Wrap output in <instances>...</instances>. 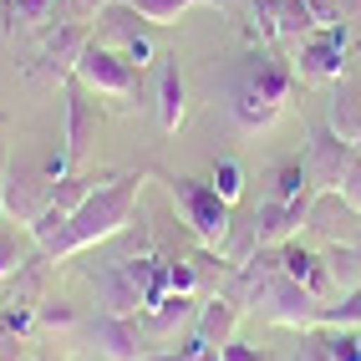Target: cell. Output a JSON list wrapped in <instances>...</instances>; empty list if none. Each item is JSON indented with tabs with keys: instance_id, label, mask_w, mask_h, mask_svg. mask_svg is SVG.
<instances>
[{
	"instance_id": "cell-1",
	"label": "cell",
	"mask_w": 361,
	"mask_h": 361,
	"mask_svg": "<svg viewBox=\"0 0 361 361\" xmlns=\"http://www.w3.org/2000/svg\"><path fill=\"white\" fill-rule=\"evenodd\" d=\"M290 97H295V66L285 56H275L270 46H259V51H250L234 66L224 107H229V123L255 137V133H270L280 123V112L290 107Z\"/></svg>"
},
{
	"instance_id": "cell-2",
	"label": "cell",
	"mask_w": 361,
	"mask_h": 361,
	"mask_svg": "<svg viewBox=\"0 0 361 361\" xmlns=\"http://www.w3.org/2000/svg\"><path fill=\"white\" fill-rule=\"evenodd\" d=\"M142 178H148V173H117V178H107L97 194H92V199L66 219V229L41 250V259H46V264H61V259H71V255L92 250V245H107V239H117V234L133 224V214H137Z\"/></svg>"
},
{
	"instance_id": "cell-3",
	"label": "cell",
	"mask_w": 361,
	"mask_h": 361,
	"mask_svg": "<svg viewBox=\"0 0 361 361\" xmlns=\"http://www.w3.org/2000/svg\"><path fill=\"white\" fill-rule=\"evenodd\" d=\"M168 199H173L178 209V224L199 239L204 250H219L229 229H234V204L219 199V188L214 183H199V178H178V173H168Z\"/></svg>"
},
{
	"instance_id": "cell-4",
	"label": "cell",
	"mask_w": 361,
	"mask_h": 361,
	"mask_svg": "<svg viewBox=\"0 0 361 361\" xmlns=\"http://www.w3.org/2000/svg\"><path fill=\"white\" fill-rule=\"evenodd\" d=\"M92 97H112L117 107H137V92H142V66H133L117 46L107 41H87L82 56H77V71H71Z\"/></svg>"
},
{
	"instance_id": "cell-5",
	"label": "cell",
	"mask_w": 361,
	"mask_h": 361,
	"mask_svg": "<svg viewBox=\"0 0 361 361\" xmlns=\"http://www.w3.org/2000/svg\"><path fill=\"white\" fill-rule=\"evenodd\" d=\"M87 41H92L87 20H56V26L41 36V46H36L31 77H41V82H71V71H77V56H82Z\"/></svg>"
},
{
	"instance_id": "cell-6",
	"label": "cell",
	"mask_w": 361,
	"mask_h": 361,
	"mask_svg": "<svg viewBox=\"0 0 361 361\" xmlns=\"http://www.w3.org/2000/svg\"><path fill=\"white\" fill-rule=\"evenodd\" d=\"M295 71L300 82H336L346 77V26H316L310 36L295 41Z\"/></svg>"
},
{
	"instance_id": "cell-7",
	"label": "cell",
	"mask_w": 361,
	"mask_h": 361,
	"mask_svg": "<svg viewBox=\"0 0 361 361\" xmlns=\"http://www.w3.org/2000/svg\"><path fill=\"white\" fill-rule=\"evenodd\" d=\"M310 209H316V188L300 199H259L255 204V239H259V250H280V245H290V239L310 224Z\"/></svg>"
},
{
	"instance_id": "cell-8",
	"label": "cell",
	"mask_w": 361,
	"mask_h": 361,
	"mask_svg": "<svg viewBox=\"0 0 361 361\" xmlns=\"http://www.w3.org/2000/svg\"><path fill=\"white\" fill-rule=\"evenodd\" d=\"M46 204H51V173H46V168H36L31 158H16V153H11V173H6V219L31 224Z\"/></svg>"
},
{
	"instance_id": "cell-9",
	"label": "cell",
	"mask_w": 361,
	"mask_h": 361,
	"mask_svg": "<svg viewBox=\"0 0 361 361\" xmlns=\"http://www.w3.org/2000/svg\"><path fill=\"white\" fill-rule=\"evenodd\" d=\"M194 321H199V300L194 295H173V290H168L158 305L137 310V326H142L148 351H168V341H178L183 331H194Z\"/></svg>"
},
{
	"instance_id": "cell-10",
	"label": "cell",
	"mask_w": 361,
	"mask_h": 361,
	"mask_svg": "<svg viewBox=\"0 0 361 361\" xmlns=\"http://www.w3.org/2000/svg\"><path fill=\"white\" fill-rule=\"evenodd\" d=\"M97 128H102V112L97 102H92V92L71 77L66 82V163H71V173L92 158V142H97Z\"/></svg>"
},
{
	"instance_id": "cell-11",
	"label": "cell",
	"mask_w": 361,
	"mask_h": 361,
	"mask_svg": "<svg viewBox=\"0 0 361 361\" xmlns=\"http://www.w3.org/2000/svg\"><path fill=\"white\" fill-rule=\"evenodd\" d=\"M351 153L356 148L341 142L331 128H316V133H310V148H305V178H310V188H316V194H336L341 178H346Z\"/></svg>"
},
{
	"instance_id": "cell-12",
	"label": "cell",
	"mask_w": 361,
	"mask_h": 361,
	"mask_svg": "<svg viewBox=\"0 0 361 361\" xmlns=\"http://www.w3.org/2000/svg\"><path fill=\"white\" fill-rule=\"evenodd\" d=\"M92 346L102 351V361H142L148 356L137 316H107V310H97V321H92Z\"/></svg>"
},
{
	"instance_id": "cell-13",
	"label": "cell",
	"mask_w": 361,
	"mask_h": 361,
	"mask_svg": "<svg viewBox=\"0 0 361 361\" xmlns=\"http://www.w3.org/2000/svg\"><path fill=\"white\" fill-rule=\"evenodd\" d=\"M280 270L290 275V280H300V285H305V290L316 295L321 305L341 295V290H336V280H331V270H326V255H310V250H300L295 239H290V245H280Z\"/></svg>"
},
{
	"instance_id": "cell-14",
	"label": "cell",
	"mask_w": 361,
	"mask_h": 361,
	"mask_svg": "<svg viewBox=\"0 0 361 361\" xmlns=\"http://www.w3.org/2000/svg\"><path fill=\"white\" fill-rule=\"evenodd\" d=\"M326 128L356 148V137H361V77H351V71L331 82V117H326Z\"/></svg>"
},
{
	"instance_id": "cell-15",
	"label": "cell",
	"mask_w": 361,
	"mask_h": 361,
	"mask_svg": "<svg viewBox=\"0 0 361 361\" xmlns=\"http://www.w3.org/2000/svg\"><path fill=\"white\" fill-rule=\"evenodd\" d=\"M97 16L107 20V31H112V41H117V51H123L133 66H148V61H153V41L142 36V26H133V16H137V11L117 6V0H102V11H97Z\"/></svg>"
},
{
	"instance_id": "cell-16",
	"label": "cell",
	"mask_w": 361,
	"mask_h": 361,
	"mask_svg": "<svg viewBox=\"0 0 361 361\" xmlns=\"http://www.w3.org/2000/svg\"><path fill=\"white\" fill-rule=\"evenodd\" d=\"M97 305L107 310V316H137L142 310V290H137V280L128 270V259L107 264V270L97 275Z\"/></svg>"
},
{
	"instance_id": "cell-17",
	"label": "cell",
	"mask_w": 361,
	"mask_h": 361,
	"mask_svg": "<svg viewBox=\"0 0 361 361\" xmlns=\"http://www.w3.org/2000/svg\"><path fill=\"white\" fill-rule=\"evenodd\" d=\"M183 112H188V92H183L178 56H163V66H158V128L163 133H178L183 128Z\"/></svg>"
},
{
	"instance_id": "cell-18",
	"label": "cell",
	"mask_w": 361,
	"mask_h": 361,
	"mask_svg": "<svg viewBox=\"0 0 361 361\" xmlns=\"http://www.w3.org/2000/svg\"><path fill=\"white\" fill-rule=\"evenodd\" d=\"M234 326H239V300H229V295H219V300H209V305H199V321H194V336L204 346H229L234 341Z\"/></svg>"
},
{
	"instance_id": "cell-19",
	"label": "cell",
	"mask_w": 361,
	"mask_h": 361,
	"mask_svg": "<svg viewBox=\"0 0 361 361\" xmlns=\"http://www.w3.org/2000/svg\"><path fill=\"white\" fill-rule=\"evenodd\" d=\"M0 16H6V31L11 36H26V31H51L56 26V0H0Z\"/></svg>"
},
{
	"instance_id": "cell-20",
	"label": "cell",
	"mask_w": 361,
	"mask_h": 361,
	"mask_svg": "<svg viewBox=\"0 0 361 361\" xmlns=\"http://www.w3.org/2000/svg\"><path fill=\"white\" fill-rule=\"evenodd\" d=\"M117 6L137 11L148 26H178L188 11H199V6H224V0H117Z\"/></svg>"
},
{
	"instance_id": "cell-21",
	"label": "cell",
	"mask_w": 361,
	"mask_h": 361,
	"mask_svg": "<svg viewBox=\"0 0 361 361\" xmlns=\"http://www.w3.org/2000/svg\"><path fill=\"white\" fill-rule=\"evenodd\" d=\"M326 270L336 280V290H361V255H356V239L351 245H331L326 250Z\"/></svg>"
},
{
	"instance_id": "cell-22",
	"label": "cell",
	"mask_w": 361,
	"mask_h": 361,
	"mask_svg": "<svg viewBox=\"0 0 361 361\" xmlns=\"http://www.w3.org/2000/svg\"><path fill=\"white\" fill-rule=\"evenodd\" d=\"M321 331H361V290H341L321 305Z\"/></svg>"
},
{
	"instance_id": "cell-23",
	"label": "cell",
	"mask_w": 361,
	"mask_h": 361,
	"mask_svg": "<svg viewBox=\"0 0 361 361\" xmlns=\"http://www.w3.org/2000/svg\"><path fill=\"white\" fill-rule=\"evenodd\" d=\"M26 245H31V234H16V229L0 224V285L16 280V275L31 264V259H26Z\"/></svg>"
},
{
	"instance_id": "cell-24",
	"label": "cell",
	"mask_w": 361,
	"mask_h": 361,
	"mask_svg": "<svg viewBox=\"0 0 361 361\" xmlns=\"http://www.w3.org/2000/svg\"><path fill=\"white\" fill-rule=\"evenodd\" d=\"M300 194H310L305 163H285V168H275V183H270V194H264V199H300Z\"/></svg>"
},
{
	"instance_id": "cell-25",
	"label": "cell",
	"mask_w": 361,
	"mask_h": 361,
	"mask_svg": "<svg viewBox=\"0 0 361 361\" xmlns=\"http://www.w3.org/2000/svg\"><path fill=\"white\" fill-rule=\"evenodd\" d=\"M209 183L219 188V199H229V204L245 199V168H239L234 158H219V163H214V178H209Z\"/></svg>"
},
{
	"instance_id": "cell-26",
	"label": "cell",
	"mask_w": 361,
	"mask_h": 361,
	"mask_svg": "<svg viewBox=\"0 0 361 361\" xmlns=\"http://www.w3.org/2000/svg\"><path fill=\"white\" fill-rule=\"evenodd\" d=\"M321 351L326 361H361V331H326Z\"/></svg>"
},
{
	"instance_id": "cell-27",
	"label": "cell",
	"mask_w": 361,
	"mask_h": 361,
	"mask_svg": "<svg viewBox=\"0 0 361 361\" xmlns=\"http://www.w3.org/2000/svg\"><path fill=\"white\" fill-rule=\"evenodd\" d=\"M31 316H36V326H46V331H71V326H77V310H71L66 300H41Z\"/></svg>"
},
{
	"instance_id": "cell-28",
	"label": "cell",
	"mask_w": 361,
	"mask_h": 361,
	"mask_svg": "<svg viewBox=\"0 0 361 361\" xmlns=\"http://www.w3.org/2000/svg\"><path fill=\"white\" fill-rule=\"evenodd\" d=\"M168 290H173V295H194L199 290V264L173 259V264H168Z\"/></svg>"
},
{
	"instance_id": "cell-29",
	"label": "cell",
	"mask_w": 361,
	"mask_h": 361,
	"mask_svg": "<svg viewBox=\"0 0 361 361\" xmlns=\"http://www.w3.org/2000/svg\"><path fill=\"white\" fill-rule=\"evenodd\" d=\"M356 214H361V153H351V163H346V178H341V188H336Z\"/></svg>"
},
{
	"instance_id": "cell-30",
	"label": "cell",
	"mask_w": 361,
	"mask_h": 361,
	"mask_svg": "<svg viewBox=\"0 0 361 361\" xmlns=\"http://www.w3.org/2000/svg\"><path fill=\"white\" fill-rule=\"evenodd\" d=\"M183 361H219V351L214 346H204L194 331H188V341H183Z\"/></svg>"
},
{
	"instance_id": "cell-31",
	"label": "cell",
	"mask_w": 361,
	"mask_h": 361,
	"mask_svg": "<svg viewBox=\"0 0 361 361\" xmlns=\"http://www.w3.org/2000/svg\"><path fill=\"white\" fill-rule=\"evenodd\" d=\"M219 361H264V356L245 341H229V346H219Z\"/></svg>"
},
{
	"instance_id": "cell-32",
	"label": "cell",
	"mask_w": 361,
	"mask_h": 361,
	"mask_svg": "<svg viewBox=\"0 0 361 361\" xmlns=\"http://www.w3.org/2000/svg\"><path fill=\"white\" fill-rule=\"evenodd\" d=\"M36 316H31V310H0V331H26Z\"/></svg>"
},
{
	"instance_id": "cell-33",
	"label": "cell",
	"mask_w": 361,
	"mask_h": 361,
	"mask_svg": "<svg viewBox=\"0 0 361 361\" xmlns=\"http://www.w3.org/2000/svg\"><path fill=\"white\" fill-rule=\"evenodd\" d=\"M6 173H11V153H6V137H0V219H6Z\"/></svg>"
},
{
	"instance_id": "cell-34",
	"label": "cell",
	"mask_w": 361,
	"mask_h": 361,
	"mask_svg": "<svg viewBox=\"0 0 361 361\" xmlns=\"http://www.w3.org/2000/svg\"><path fill=\"white\" fill-rule=\"evenodd\" d=\"M295 361H326V351H321V341H310V346H305V351H300Z\"/></svg>"
},
{
	"instance_id": "cell-35",
	"label": "cell",
	"mask_w": 361,
	"mask_h": 361,
	"mask_svg": "<svg viewBox=\"0 0 361 361\" xmlns=\"http://www.w3.org/2000/svg\"><path fill=\"white\" fill-rule=\"evenodd\" d=\"M142 361H183V351H148Z\"/></svg>"
},
{
	"instance_id": "cell-36",
	"label": "cell",
	"mask_w": 361,
	"mask_h": 361,
	"mask_svg": "<svg viewBox=\"0 0 361 361\" xmlns=\"http://www.w3.org/2000/svg\"><path fill=\"white\" fill-rule=\"evenodd\" d=\"M346 11H361V0H346Z\"/></svg>"
},
{
	"instance_id": "cell-37",
	"label": "cell",
	"mask_w": 361,
	"mask_h": 361,
	"mask_svg": "<svg viewBox=\"0 0 361 361\" xmlns=\"http://www.w3.org/2000/svg\"><path fill=\"white\" fill-rule=\"evenodd\" d=\"M356 255H361V234H356Z\"/></svg>"
},
{
	"instance_id": "cell-38",
	"label": "cell",
	"mask_w": 361,
	"mask_h": 361,
	"mask_svg": "<svg viewBox=\"0 0 361 361\" xmlns=\"http://www.w3.org/2000/svg\"><path fill=\"white\" fill-rule=\"evenodd\" d=\"M356 153H361V137H356Z\"/></svg>"
}]
</instances>
